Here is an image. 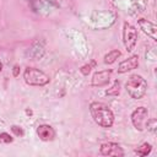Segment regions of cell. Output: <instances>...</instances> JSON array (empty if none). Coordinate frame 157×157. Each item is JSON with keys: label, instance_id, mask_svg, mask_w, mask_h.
Here are the masks:
<instances>
[{"label": "cell", "instance_id": "cell-1", "mask_svg": "<svg viewBox=\"0 0 157 157\" xmlns=\"http://www.w3.org/2000/svg\"><path fill=\"white\" fill-rule=\"evenodd\" d=\"M90 112L93 120L103 128H110L114 123V114L108 105L101 102H92L90 104Z\"/></svg>", "mask_w": 157, "mask_h": 157}, {"label": "cell", "instance_id": "cell-2", "mask_svg": "<svg viewBox=\"0 0 157 157\" xmlns=\"http://www.w3.org/2000/svg\"><path fill=\"white\" fill-rule=\"evenodd\" d=\"M125 90L128 94L134 98V99H140L146 94L147 91V82L141 75H131L126 83H125Z\"/></svg>", "mask_w": 157, "mask_h": 157}, {"label": "cell", "instance_id": "cell-3", "mask_svg": "<svg viewBox=\"0 0 157 157\" xmlns=\"http://www.w3.org/2000/svg\"><path fill=\"white\" fill-rule=\"evenodd\" d=\"M23 78L29 86H45L50 81L49 76L45 72L36 67H27L23 72Z\"/></svg>", "mask_w": 157, "mask_h": 157}, {"label": "cell", "instance_id": "cell-4", "mask_svg": "<svg viewBox=\"0 0 157 157\" xmlns=\"http://www.w3.org/2000/svg\"><path fill=\"white\" fill-rule=\"evenodd\" d=\"M136 42H137V29L132 25L125 22L123 26V43L125 45V49L128 52H131L135 48Z\"/></svg>", "mask_w": 157, "mask_h": 157}, {"label": "cell", "instance_id": "cell-5", "mask_svg": "<svg viewBox=\"0 0 157 157\" xmlns=\"http://www.w3.org/2000/svg\"><path fill=\"white\" fill-rule=\"evenodd\" d=\"M148 119V110L145 107H139L131 113V121L136 130L142 131L145 130L146 121Z\"/></svg>", "mask_w": 157, "mask_h": 157}, {"label": "cell", "instance_id": "cell-6", "mask_svg": "<svg viewBox=\"0 0 157 157\" xmlns=\"http://www.w3.org/2000/svg\"><path fill=\"white\" fill-rule=\"evenodd\" d=\"M99 152L103 156H117V157L124 156L123 148L118 144H115V142H105V144H102L101 145V148H99Z\"/></svg>", "mask_w": 157, "mask_h": 157}, {"label": "cell", "instance_id": "cell-7", "mask_svg": "<svg viewBox=\"0 0 157 157\" xmlns=\"http://www.w3.org/2000/svg\"><path fill=\"white\" fill-rule=\"evenodd\" d=\"M137 25H139L140 29H142L144 33H146L148 37H151V39L157 40V26L153 22H151L146 18H140V20H137Z\"/></svg>", "mask_w": 157, "mask_h": 157}, {"label": "cell", "instance_id": "cell-8", "mask_svg": "<svg viewBox=\"0 0 157 157\" xmlns=\"http://www.w3.org/2000/svg\"><path fill=\"white\" fill-rule=\"evenodd\" d=\"M110 75H112V70H102L94 72L92 77V86H97V87L105 86L110 81Z\"/></svg>", "mask_w": 157, "mask_h": 157}, {"label": "cell", "instance_id": "cell-9", "mask_svg": "<svg viewBox=\"0 0 157 157\" xmlns=\"http://www.w3.org/2000/svg\"><path fill=\"white\" fill-rule=\"evenodd\" d=\"M139 66V56L137 55H132L125 60H123L119 65H118V72L119 74H125L130 70H134Z\"/></svg>", "mask_w": 157, "mask_h": 157}, {"label": "cell", "instance_id": "cell-10", "mask_svg": "<svg viewBox=\"0 0 157 157\" xmlns=\"http://www.w3.org/2000/svg\"><path fill=\"white\" fill-rule=\"evenodd\" d=\"M37 135L42 141H53L55 137V130L48 124H42L37 128Z\"/></svg>", "mask_w": 157, "mask_h": 157}, {"label": "cell", "instance_id": "cell-11", "mask_svg": "<svg viewBox=\"0 0 157 157\" xmlns=\"http://www.w3.org/2000/svg\"><path fill=\"white\" fill-rule=\"evenodd\" d=\"M120 50H118V49H113V50H110L109 53H107L105 55H104V64H113L119 56H120Z\"/></svg>", "mask_w": 157, "mask_h": 157}, {"label": "cell", "instance_id": "cell-12", "mask_svg": "<svg viewBox=\"0 0 157 157\" xmlns=\"http://www.w3.org/2000/svg\"><path fill=\"white\" fill-rule=\"evenodd\" d=\"M151 150H152V146H151L150 144L145 142V144H142L140 147H137V148L135 150V153H136L137 156L144 157V156H147V155L151 152Z\"/></svg>", "mask_w": 157, "mask_h": 157}, {"label": "cell", "instance_id": "cell-13", "mask_svg": "<svg viewBox=\"0 0 157 157\" xmlns=\"http://www.w3.org/2000/svg\"><path fill=\"white\" fill-rule=\"evenodd\" d=\"M119 88H120V82H119L118 80H115L113 87H112L110 90H107V91H105V94H107V96H118L119 92H120Z\"/></svg>", "mask_w": 157, "mask_h": 157}, {"label": "cell", "instance_id": "cell-14", "mask_svg": "<svg viewBox=\"0 0 157 157\" xmlns=\"http://www.w3.org/2000/svg\"><path fill=\"white\" fill-rule=\"evenodd\" d=\"M145 129H147L151 132H156V130H157V119H155V118L147 119L146 125H145Z\"/></svg>", "mask_w": 157, "mask_h": 157}, {"label": "cell", "instance_id": "cell-15", "mask_svg": "<svg viewBox=\"0 0 157 157\" xmlns=\"http://www.w3.org/2000/svg\"><path fill=\"white\" fill-rule=\"evenodd\" d=\"M93 66H96V61H94V60H92L90 64L83 65V66L80 69V71H81V74H83V75H88L90 71H91V69H92Z\"/></svg>", "mask_w": 157, "mask_h": 157}, {"label": "cell", "instance_id": "cell-16", "mask_svg": "<svg viewBox=\"0 0 157 157\" xmlns=\"http://www.w3.org/2000/svg\"><path fill=\"white\" fill-rule=\"evenodd\" d=\"M12 141H13V139L11 137L10 134H7V132H1V134H0V142L10 144V142H12Z\"/></svg>", "mask_w": 157, "mask_h": 157}, {"label": "cell", "instance_id": "cell-17", "mask_svg": "<svg viewBox=\"0 0 157 157\" xmlns=\"http://www.w3.org/2000/svg\"><path fill=\"white\" fill-rule=\"evenodd\" d=\"M11 131L16 135V136H23L25 135V131H23V129L21 128V126H18V125H12L11 126Z\"/></svg>", "mask_w": 157, "mask_h": 157}, {"label": "cell", "instance_id": "cell-18", "mask_svg": "<svg viewBox=\"0 0 157 157\" xmlns=\"http://www.w3.org/2000/svg\"><path fill=\"white\" fill-rule=\"evenodd\" d=\"M18 72H20V66L18 65H15L13 66V76H18Z\"/></svg>", "mask_w": 157, "mask_h": 157}, {"label": "cell", "instance_id": "cell-19", "mask_svg": "<svg viewBox=\"0 0 157 157\" xmlns=\"http://www.w3.org/2000/svg\"><path fill=\"white\" fill-rule=\"evenodd\" d=\"M26 114H28V115H32V110H31V109H26Z\"/></svg>", "mask_w": 157, "mask_h": 157}, {"label": "cell", "instance_id": "cell-20", "mask_svg": "<svg viewBox=\"0 0 157 157\" xmlns=\"http://www.w3.org/2000/svg\"><path fill=\"white\" fill-rule=\"evenodd\" d=\"M2 70V64H1V61H0V71Z\"/></svg>", "mask_w": 157, "mask_h": 157}]
</instances>
